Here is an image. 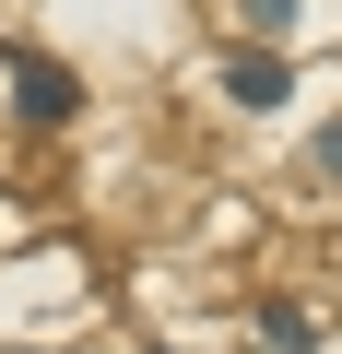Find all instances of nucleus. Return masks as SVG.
<instances>
[{
    "label": "nucleus",
    "instance_id": "obj_3",
    "mask_svg": "<svg viewBox=\"0 0 342 354\" xmlns=\"http://www.w3.org/2000/svg\"><path fill=\"white\" fill-rule=\"evenodd\" d=\"M236 12H248V36H283V24H295V0H236Z\"/></svg>",
    "mask_w": 342,
    "mask_h": 354
},
{
    "label": "nucleus",
    "instance_id": "obj_4",
    "mask_svg": "<svg viewBox=\"0 0 342 354\" xmlns=\"http://www.w3.org/2000/svg\"><path fill=\"white\" fill-rule=\"evenodd\" d=\"M319 177H342V118H330V130H319Z\"/></svg>",
    "mask_w": 342,
    "mask_h": 354
},
{
    "label": "nucleus",
    "instance_id": "obj_2",
    "mask_svg": "<svg viewBox=\"0 0 342 354\" xmlns=\"http://www.w3.org/2000/svg\"><path fill=\"white\" fill-rule=\"evenodd\" d=\"M225 95H236V106L260 118V106H283V95H295V71H283L272 48H248V59H225Z\"/></svg>",
    "mask_w": 342,
    "mask_h": 354
},
{
    "label": "nucleus",
    "instance_id": "obj_1",
    "mask_svg": "<svg viewBox=\"0 0 342 354\" xmlns=\"http://www.w3.org/2000/svg\"><path fill=\"white\" fill-rule=\"evenodd\" d=\"M12 95H24V118H71V71L36 48H12Z\"/></svg>",
    "mask_w": 342,
    "mask_h": 354
}]
</instances>
